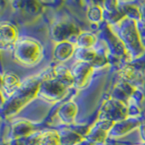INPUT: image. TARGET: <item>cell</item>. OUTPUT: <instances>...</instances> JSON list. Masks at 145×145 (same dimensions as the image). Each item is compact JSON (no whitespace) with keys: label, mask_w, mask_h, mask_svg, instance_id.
Listing matches in <instances>:
<instances>
[{"label":"cell","mask_w":145,"mask_h":145,"mask_svg":"<svg viewBox=\"0 0 145 145\" xmlns=\"http://www.w3.org/2000/svg\"><path fill=\"white\" fill-rule=\"evenodd\" d=\"M61 110L59 111V115L60 118L65 121L67 122L68 124H70L74 118V115L76 114L77 107L74 103H68L63 104L60 108Z\"/></svg>","instance_id":"cell-9"},{"label":"cell","mask_w":145,"mask_h":145,"mask_svg":"<svg viewBox=\"0 0 145 145\" xmlns=\"http://www.w3.org/2000/svg\"><path fill=\"white\" fill-rule=\"evenodd\" d=\"M68 86L57 80L52 74H45L42 77V83L39 90V95L44 97L45 100L53 103L58 102L67 93Z\"/></svg>","instance_id":"cell-3"},{"label":"cell","mask_w":145,"mask_h":145,"mask_svg":"<svg viewBox=\"0 0 145 145\" xmlns=\"http://www.w3.org/2000/svg\"><path fill=\"white\" fill-rule=\"evenodd\" d=\"M32 130H33V125L28 121H20L17 122V124L14 127L13 131L15 135V139H20L24 135H30Z\"/></svg>","instance_id":"cell-11"},{"label":"cell","mask_w":145,"mask_h":145,"mask_svg":"<svg viewBox=\"0 0 145 145\" xmlns=\"http://www.w3.org/2000/svg\"><path fill=\"white\" fill-rule=\"evenodd\" d=\"M143 145H145V144H143Z\"/></svg>","instance_id":"cell-15"},{"label":"cell","mask_w":145,"mask_h":145,"mask_svg":"<svg viewBox=\"0 0 145 145\" xmlns=\"http://www.w3.org/2000/svg\"><path fill=\"white\" fill-rule=\"evenodd\" d=\"M39 145H61L59 133L54 131H49L41 133Z\"/></svg>","instance_id":"cell-10"},{"label":"cell","mask_w":145,"mask_h":145,"mask_svg":"<svg viewBox=\"0 0 145 145\" xmlns=\"http://www.w3.org/2000/svg\"><path fill=\"white\" fill-rule=\"evenodd\" d=\"M52 34L54 39H56L57 43H61L68 42L72 36L78 37L81 33L74 23L68 20H62L53 27Z\"/></svg>","instance_id":"cell-4"},{"label":"cell","mask_w":145,"mask_h":145,"mask_svg":"<svg viewBox=\"0 0 145 145\" xmlns=\"http://www.w3.org/2000/svg\"><path fill=\"white\" fill-rule=\"evenodd\" d=\"M75 46L70 42H61L57 43L56 48L54 50V57L57 61L63 62L69 59L74 53Z\"/></svg>","instance_id":"cell-8"},{"label":"cell","mask_w":145,"mask_h":145,"mask_svg":"<svg viewBox=\"0 0 145 145\" xmlns=\"http://www.w3.org/2000/svg\"><path fill=\"white\" fill-rule=\"evenodd\" d=\"M43 46L39 41L28 36L19 37L13 46V57L20 65L33 67L42 60Z\"/></svg>","instance_id":"cell-1"},{"label":"cell","mask_w":145,"mask_h":145,"mask_svg":"<svg viewBox=\"0 0 145 145\" xmlns=\"http://www.w3.org/2000/svg\"><path fill=\"white\" fill-rule=\"evenodd\" d=\"M1 47L8 48L14 46L19 39L18 30L15 25L10 22L3 21L1 23Z\"/></svg>","instance_id":"cell-5"},{"label":"cell","mask_w":145,"mask_h":145,"mask_svg":"<svg viewBox=\"0 0 145 145\" xmlns=\"http://www.w3.org/2000/svg\"><path fill=\"white\" fill-rule=\"evenodd\" d=\"M88 17L91 21L93 22H99L103 18V11L102 7L98 6H93L90 7L88 9Z\"/></svg>","instance_id":"cell-13"},{"label":"cell","mask_w":145,"mask_h":145,"mask_svg":"<svg viewBox=\"0 0 145 145\" xmlns=\"http://www.w3.org/2000/svg\"><path fill=\"white\" fill-rule=\"evenodd\" d=\"M2 93L7 94V99L11 98L20 88L22 83L20 78L12 72H7L2 74Z\"/></svg>","instance_id":"cell-7"},{"label":"cell","mask_w":145,"mask_h":145,"mask_svg":"<svg viewBox=\"0 0 145 145\" xmlns=\"http://www.w3.org/2000/svg\"><path fill=\"white\" fill-rule=\"evenodd\" d=\"M41 83H42V78H30L28 81L22 84L20 88L10 98V103L8 106H7V115L18 112L30 100L34 99L35 96L39 93Z\"/></svg>","instance_id":"cell-2"},{"label":"cell","mask_w":145,"mask_h":145,"mask_svg":"<svg viewBox=\"0 0 145 145\" xmlns=\"http://www.w3.org/2000/svg\"><path fill=\"white\" fill-rule=\"evenodd\" d=\"M95 41V35L90 33H82L77 37V46L79 48H91Z\"/></svg>","instance_id":"cell-12"},{"label":"cell","mask_w":145,"mask_h":145,"mask_svg":"<svg viewBox=\"0 0 145 145\" xmlns=\"http://www.w3.org/2000/svg\"><path fill=\"white\" fill-rule=\"evenodd\" d=\"M142 135H143V139L145 140V119H144V121L142 122Z\"/></svg>","instance_id":"cell-14"},{"label":"cell","mask_w":145,"mask_h":145,"mask_svg":"<svg viewBox=\"0 0 145 145\" xmlns=\"http://www.w3.org/2000/svg\"><path fill=\"white\" fill-rule=\"evenodd\" d=\"M93 71V67L88 63L79 62L72 71L74 76V85L78 88H82L86 84L90 75Z\"/></svg>","instance_id":"cell-6"}]
</instances>
